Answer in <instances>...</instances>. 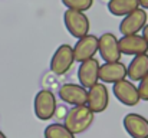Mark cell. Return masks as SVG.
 <instances>
[{
    "mask_svg": "<svg viewBox=\"0 0 148 138\" xmlns=\"http://www.w3.org/2000/svg\"><path fill=\"white\" fill-rule=\"evenodd\" d=\"M72 49H73L75 62L81 63L86 59H91L98 52V36L88 33V35L76 39V43L75 46H72Z\"/></svg>",
    "mask_w": 148,
    "mask_h": 138,
    "instance_id": "cell-9",
    "label": "cell"
},
{
    "mask_svg": "<svg viewBox=\"0 0 148 138\" xmlns=\"http://www.w3.org/2000/svg\"><path fill=\"white\" fill-rule=\"evenodd\" d=\"M147 20L148 14L145 9L137 7L135 10H132L131 13L124 16V19L119 23V32L122 36L124 35H137L144 29V26L147 25Z\"/></svg>",
    "mask_w": 148,
    "mask_h": 138,
    "instance_id": "cell-5",
    "label": "cell"
},
{
    "mask_svg": "<svg viewBox=\"0 0 148 138\" xmlns=\"http://www.w3.org/2000/svg\"><path fill=\"white\" fill-rule=\"evenodd\" d=\"M86 105L94 111V114L103 112L109 105V92L103 82H98L88 89Z\"/></svg>",
    "mask_w": 148,
    "mask_h": 138,
    "instance_id": "cell-8",
    "label": "cell"
},
{
    "mask_svg": "<svg viewBox=\"0 0 148 138\" xmlns=\"http://www.w3.org/2000/svg\"><path fill=\"white\" fill-rule=\"evenodd\" d=\"M59 98L69 104V105H84L86 104V99H88V89L84 88L81 84H72V82H68V84H63L60 88H59Z\"/></svg>",
    "mask_w": 148,
    "mask_h": 138,
    "instance_id": "cell-11",
    "label": "cell"
},
{
    "mask_svg": "<svg viewBox=\"0 0 148 138\" xmlns=\"http://www.w3.org/2000/svg\"><path fill=\"white\" fill-rule=\"evenodd\" d=\"M75 63V56H73V49L68 43L60 45L53 53L50 59V72L55 75H65L66 72L71 71L72 65Z\"/></svg>",
    "mask_w": 148,
    "mask_h": 138,
    "instance_id": "cell-4",
    "label": "cell"
},
{
    "mask_svg": "<svg viewBox=\"0 0 148 138\" xmlns=\"http://www.w3.org/2000/svg\"><path fill=\"white\" fill-rule=\"evenodd\" d=\"M148 73V53L135 55L127 66V76L130 81H141Z\"/></svg>",
    "mask_w": 148,
    "mask_h": 138,
    "instance_id": "cell-15",
    "label": "cell"
},
{
    "mask_svg": "<svg viewBox=\"0 0 148 138\" xmlns=\"http://www.w3.org/2000/svg\"><path fill=\"white\" fill-rule=\"evenodd\" d=\"M127 78V65L121 60L115 62H105L99 65V81L103 84H115Z\"/></svg>",
    "mask_w": 148,
    "mask_h": 138,
    "instance_id": "cell-13",
    "label": "cell"
},
{
    "mask_svg": "<svg viewBox=\"0 0 148 138\" xmlns=\"http://www.w3.org/2000/svg\"><path fill=\"white\" fill-rule=\"evenodd\" d=\"M119 50L122 55H141L148 53V42L144 39L143 35H124L121 39H118Z\"/></svg>",
    "mask_w": 148,
    "mask_h": 138,
    "instance_id": "cell-14",
    "label": "cell"
},
{
    "mask_svg": "<svg viewBox=\"0 0 148 138\" xmlns=\"http://www.w3.org/2000/svg\"><path fill=\"white\" fill-rule=\"evenodd\" d=\"M140 7L148 9V0H140Z\"/></svg>",
    "mask_w": 148,
    "mask_h": 138,
    "instance_id": "cell-21",
    "label": "cell"
},
{
    "mask_svg": "<svg viewBox=\"0 0 148 138\" xmlns=\"http://www.w3.org/2000/svg\"><path fill=\"white\" fill-rule=\"evenodd\" d=\"M0 138H7V137H6V135H4V134H3V133L0 131Z\"/></svg>",
    "mask_w": 148,
    "mask_h": 138,
    "instance_id": "cell-22",
    "label": "cell"
},
{
    "mask_svg": "<svg viewBox=\"0 0 148 138\" xmlns=\"http://www.w3.org/2000/svg\"><path fill=\"white\" fill-rule=\"evenodd\" d=\"M140 85H138V92H140V98L143 101H148V73L141 79L138 81Z\"/></svg>",
    "mask_w": 148,
    "mask_h": 138,
    "instance_id": "cell-19",
    "label": "cell"
},
{
    "mask_svg": "<svg viewBox=\"0 0 148 138\" xmlns=\"http://www.w3.org/2000/svg\"><path fill=\"white\" fill-rule=\"evenodd\" d=\"M45 138H75V134L66 128L65 124L53 122L45 128Z\"/></svg>",
    "mask_w": 148,
    "mask_h": 138,
    "instance_id": "cell-17",
    "label": "cell"
},
{
    "mask_svg": "<svg viewBox=\"0 0 148 138\" xmlns=\"http://www.w3.org/2000/svg\"><path fill=\"white\" fill-rule=\"evenodd\" d=\"M58 106V101L55 93L50 89H40L35 96L33 108L35 115L40 121H48L55 117V111Z\"/></svg>",
    "mask_w": 148,
    "mask_h": 138,
    "instance_id": "cell-3",
    "label": "cell"
},
{
    "mask_svg": "<svg viewBox=\"0 0 148 138\" xmlns=\"http://www.w3.org/2000/svg\"><path fill=\"white\" fill-rule=\"evenodd\" d=\"M98 52L103 62H115L121 59V50L118 45V39L114 33L106 32L98 38Z\"/></svg>",
    "mask_w": 148,
    "mask_h": 138,
    "instance_id": "cell-7",
    "label": "cell"
},
{
    "mask_svg": "<svg viewBox=\"0 0 148 138\" xmlns=\"http://www.w3.org/2000/svg\"><path fill=\"white\" fill-rule=\"evenodd\" d=\"M112 92H114L115 98L127 106H135L141 101L138 87H135V84L132 81L122 79V81L115 82L112 87Z\"/></svg>",
    "mask_w": 148,
    "mask_h": 138,
    "instance_id": "cell-6",
    "label": "cell"
},
{
    "mask_svg": "<svg viewBox=\"0 0 148 138\" xmlns=\"http://www.w3.org/2000/svg\"><path fill=\"white\" fill-rule=\"evenodd\" d=\"M62 4L66 9L72 10H79V12H86L92 7L94 0H62Z\"/></svg>",
    "mask_w": 148,
    "mask_h": 138,
    "instance_id": "cell-18",
    "label": "cell"
},
{
    "mask_svg": "<svg viewBox=\"0 0 148 138\" xmlns=\"http://www.w3.org/2000/svg\"><path fill=\"white\" fill-rule=\"evenodd\" d=\"M140 7V0H108V10L114 16L124 17Z\"/></svg>",
    "mask_w": 148,
    "mask_h": 138,
    "instance_id": "cell-16",
    "label": "cell"
},
{
    "mask_svg": "<svg viewBox=\"0 0 148 138\" xmlns=\"http://www.w3.org/2000/svg\"><path fill=\"white\" fill-rule=\"evenodd\" d=\"M141 32H143V36H144V39H145V41L148 42V23L145 25V26H144V29H143Z\"/></svg>",
    "mask_w": 148,
    "mask_h": 138,
    "instance_id": "cell-20",
    "label": "cell"
},
{
    "mask_svg": "<svg viewBox=\"0 0 148 138\" xmlns=\"http://www.w3.org/2000/svg\"><path fill=\"white\" fill-rule=\"evenodd\" d=\"M94 111L86 105H73L65 115V125L75 135L85 133L94 122Z\"/></svg>",
    "mask_w": 148,
    "mask_h": 138,
    "instance_id": "cell-1",
    "label": "cell"
},
{
    "mask_svg": "<svg viewBox=\"0 0 148 138\" xmlns=\"http://www.w3.org/2000/svg\"><path fill=\"white\" fill-rule=\"evenodd\" d=\"M122 125L131 138H148V119L140 114H127L122 119Z\"/></svg>",
    "mask_w": 148,
    "mask_h": 138,
    "instance_id": "cell-12",
    "label": "cell"
},
{
    "mask_svg": "<svg viewBox=\"0 0 148 138\" xmlns=\"http://www.w3.org/2000/svg\"><path fill=\"white\" fill-rule=\"evenodd\" d=\"M78 79H79V84L86 89H89L91 87L98 84L99 60L97 58H91V59H86V60L81 62V65L78 68Z\"/></svg>",
    "mask_w": 148,
    "mask_h": 138,
    "instance_id": "cell-10",
    "label": "cell"
},
{
    "mask_svg": "<svg viewBox=\"0 0 148 138\" xmlns=\"http://www.w3.org/2000/svg\"><path fill=\"white\" fill-rule=\"evenodd\" d=\"M63 23H65L66 30L71 33V36L76 39L88 35L91 29V22L88 16L85 14V12H79V10L66 9L63 14Z\"/></svg>",
    "mask_w": 148,
    "mask_h": 138,
    "instance_id": "cell-2",
    "label": "cell"
}]
</instances>
